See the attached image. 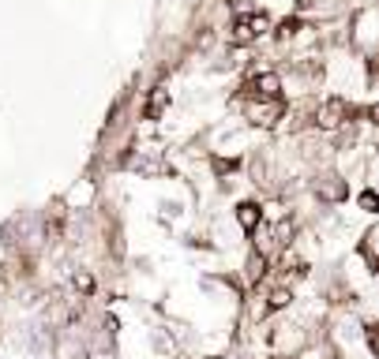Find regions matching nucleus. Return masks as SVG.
<instances>
[{
    "mask_svg": "<svg viewBox=\"0 0 379 359\" xmlns=\"http://www.w3.org/2000/svg\"><path fill=\"white\" fill-rule=\"evenodd\" d=\"M237 221L244 224L248 232H252L256 224H259V206H256V203H241V210H237Z\"/></svg>",
    "mask_w": 379,
    "mask_h": 359,
    "instance_id": "6",
    "label": "nucleus"
},
{
    "mask_svg": "<svg viewBox=\"0 0 379 359\" xmlns=\"http://www.w3.org/2000/svg\"><path fill=\"white\" fill-rule=\"evenodd\" d=\"M282 113H285L282 98H259V105H248V109H244V116L252 120V124H259V127H270V124H278V120H282Z\"/></svg>",
    "mask_w": 379,
    "mask_h": 359,
    "instance_id": "2",
    "label": "nucleus"
},
{
    "mask_svg": "<svg viewBox=\"0 0 379 359\" xmlns=\"http://www.w3.org/2000/svg\"><path fill=\"white\" fill-rule=\"evenodd\" d=\"M349 116H353V105L346 98H326L319 105V113H316V120H319L323 127H338V124H346Z\"/></svg>",
    "mask_w": 379,
    "mask_h": 359,
    "instance_id": "3",
    "label": "nucleus"
},
{
    "mask_svg": "<svg viewBox=\"0 0 379 359\" xmlns=\"http://www.w3.org/2000/svg\"><path fill=\"white\" fill-rule=\"evenodd\" d=\"M244 90L252 98H278V90H282V79L274 75V72H259V75H252L244 83Z\"/></svg>",
    "mask_w": 379,
    "mask_h": 359,
    "instance_id": "4",
    "label": "nucleus"
},
{
    "mask_svg": "<svg viewBox=\"0 0 379 359\" xmlns=\"http://www.w3.org/2000/svg\"><path fill=\"white\" fill-rule=\"evenodd\" d=\"M361 206H364V210H372V206H375V195H372V191H364V195H361Z\"/></svg>",
    "mask_w": 379,
    "mask_h": 359,
    "instance_id": "8",
    "label": "nucleus"
},
{
    "mask_svg": "<svg viewBox=\"0 0 379 359\" xmlns=\"http://www.w3.org/2000/svg\"><path fill=\"white\" fill-rule=\"evenodd\" d=\"M165 105H169V90H165V86H154V94H150V101H147V109H143V116H147V120H158V116L165 113Z\"/></svg>",
    "mask_w": 379,
    "mask_h": 359,
    "instance_id": "5",
    "label": "nucleus"
},
{
    "mask_svg": "<svg viewBox=\"0 0 379 359\" xmlns=\"http://www.w3.org/2000/svg\"><path fill=\"white\" fill-rule=\"evenodd\" d=\"M297 30H300V23H297V19H285V23L278 26V34H282V38H293Z\"/></svg>",
    "mask_w": 379,
    "mask_h": 359,
    "instance_id": "7",
    "label": "nucleus"
},
{
    "mask_svg": "<svg viewBox=\"0 0 379 359\" xmlns=\"http://www.w3.org/2000/svg\"><path fill=\"white\" fill-rule=\"evenodd\" d=\"M259 34H267V16L263 11H248V16H237V23H233V45H248L256 42Z\"/></svg>",
    "mask_w": 379,
    "mask_h": 359,
    "instance_id": "1",
    "label": "nucleus"
}]
</instances>
